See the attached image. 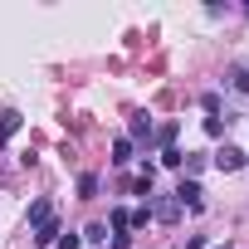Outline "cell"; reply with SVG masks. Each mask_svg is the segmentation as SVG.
Here are the masks:
<instances>
[{"instance_id":"cell-1","label":"cell","mask_w":249,"mask_h":249,"mask_svg":"<svg viewBox=\"0 0 249 249\" xmlns=\"http://www.w3.org/2000/svg\"><path fill=\"white\" fill-rule=\"evenodd\" d=\"M176 205H181V210H200V205H205V191H200V181L181 176V186H176Z\"/></svg>"},{"instance_id":"cell-2","label":"cell","mask_w":249,"mask_h":249,"mask_svg":"<svg viewBox=\"0 0 249 249\" xmlns=\"http://www.w3.org/2000/svg\"><path fill=\"white\" fill-rule=\"evenodd\" d=\"M25 220H30V230H39V225H49V220H54V200H49V196H39V200H30V210H25Z\"/></svg>"},{"instance_id":"cell-3","label":"cell","mask_w":249,"mask_h":249,"mask_svg":"<svg viewBox=\"0 0 249 249\" xmlns=\"http://www.w3.org/2000/svg\"><path fill=\"white\" fill-rule=\"evenodd\" d=\"M215 166L220 171H244V152L239 147H225V152H215Z\"/></svg>"},{"instance_id":"cell-4","label":"cell","mask_w":249,"mask_h":249,"mask_svg":"<svg viewBox=\"0 0 249 249\" xmlns=\"http://www.w3.org/2000/svg\"><path fill=\"white\" fill-rule=\"evenodd\" d=\"M20 127H25V117H20V112H0V147H5Z\"/></svg>"},{"instance_id":"cell-5","label":"cell","mask_w":249,"mask_h":249,"mask_svg":"<svg viewBox=\"0 0 249 249\" xmlns=\"http://www.w3.org/2000/svg\"><path fill=\"white\" fill-rule=\"evenodd\" d=\"M127 142H152V117L147 112H132V137Z\"/></svg>"},{"instance_id":"cell-6","label":"cell","mask_w":249,"mask_h":249,"mask_svg":"<svg viewBox=\"0 0 249 249\" xmlns=\"http://www.w3.org/2000/svg\"><path fill=\"white\" fill-rule=\"evenodd\" d=\"M152 215H157V220H166V225H171V220H181V205H176V196H171V200H157V210H152Z\"/></svg>"},{"instance_id":"cell-7","label":"cell","mask_w":249,"mask_h":249,"mask_svg":"<svg viewBox=\"0 0 249 249\" xmlns=\"http://www.w3.org/2000/svg\"><path fill=\"white\" fill-rule=\"evenodd\" d=\"M112 161H117V166H127V161H132V142H127V137H117V142H112Z\"/></svg>"},{"instance_id":"cell-8","label":"cell","mask_w":249,"mask_h":249,"mask_svg":"<svg viewBox=\"0 0 249 249\" xmlns=\"http://www.w3.org/2000/svg\"><path fill=\"white\" fill-rule=\"evenodd\" d=\"M98 186H103V181H98L93 171H88V176H78V196H83V200H93V196H98Z\"/></svg>"},{"instance_id":"cell-9","label":"cell","mask_w":249,"mask_h":249,"mask_svg":"<svg viewBox=\"0 0 249 249\" xmlns=\"http://www.w3.org/2000/svg\"><path fill=\"white\" fill-rule=\"evenodd\" d=\"M54 239H59V220H49V225L35 230V244H54Z\"/></svg>"},{"instance_id":"cell-10","label":"cell","mask_w":249,"mask_h":249,"mask_svg":"<svg viewBox=\"0 0 249 249\" xmlns=\"http://www.w3.org/2000/svg\"><path fill=\"white\" fill-rule=\"evenodd\" d=\"M107 220H112V230H117V239H122V234H127V230H132V225H127V210H122V205H117V210H112Z\"/></svg>"},{"instance_id":"cell-11","label":"cell","mask_w":249,"mask_h":249,"mask_svg":"<svg viewBox=\"0 0 249 249\" xmlns=\"http://www.w3.org/2000/svg\"><path fill=\"white\" fill-rule=\"evenodd\" d=\"M157 142H161V152L176 142V122H161V132H157Z\"/></svg>"},{"instance_id":"cell-12","label":"cell","mask_w":249,"mask_h":249,"mask_svg":"<svg viewBox=\"0 0 249 249\" xmlns=\"http://www.w3.org/2000/svg\"><path fill=\"white\" fill-rule=\"evenodd\" d=\"M147 220H152V205H142V210L127 215V225H137V230H147Z\"/></svg>"},{"instance_id":"cell-13","label":"cell","mask_w":249,"mask_h":249,"mask_svg":"<svg viewBox=\"0 0 249 249\" xmlns=\"http://www.w3.org/2000/svg\"><path fill=\"white\" fill-rule=\"evenodd\" d=\"M181 161H186V157H181L176 147H166V152H161V166H181Z\"/></svg>"},{"instance_id":"cell-14","label":"cell","mask_w":249,"mask_h":249,"mask_svg":"<svg viewBox=\"0 0 249 249\" xmlns=\"http://www.w3.org/2000/svg\"><path fill=\"white\" fill-rule=\"evenodd\" d=\"M54 244H59V249H83V239H78V234H59Z\"/></svg>"},{"instance_id":"cell-15","label":"cell","mask_w":249,"mask_h":249,"mask_svg":"<svg viewBox=\"0 0 249 249\" xmlns=\"http://www.w3.org/2000/svg\"><path fill=\"white\" fill-rule=\"evenodd\" d=\"M230 78H234V88H239V93H249V69H234Z\"/></svg>"},{"instance_id":"cell-16","label":"cell","mask_w":249,"mask_h":249,"mask_svg":"<svg viewBox=\"0 0 249 249\" xmlns=\"http://www.w3.org/2000/svg\"><path fill=\"white\" fill-rule=\"evenodd\" d=\"M215 249H230V244H215Z\"/></svg>"}]
</instances>
